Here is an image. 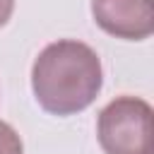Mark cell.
I'll return each mask as SVG.
<instances>
[{
    "mask_svg": "<svg viewBox=\"0 0 154 154\" xmlns=\"http://www.w3.org/2000/svg\"><path fill=\"white\" fill-rule=\"evenodd\" d=\"M103 82L101 60L82 41L48 43L31 67V89L38 106L53 116H72L91 106Z\"/></svg>",
    "mask_w": 154,
    "mask_h": 154,
    "instance_id": "obj_1",
    "label": "cell"
},
{
    "mask_svg": "<svg viewBox=\"0 0 154 154\" xmlns=\"http://www.w3.org/2000/svg\"><path fill=\"white\" fill-rule=\"evenodd\" d=\"M152 106L137 96H118L101 108L96 135L106 154H154Z\"/></svg>",
    "mask_w": 154,
    "mask_h": 154,
    "instance_id": "obj_2",
    "label": "cell"
},
{
    "mask_svg": "<svg viewBox=\"0 0 154 154\" xmlns=\"http://www.w3.org/2000/svg\"><path fill=\"white\" fill-rule=\"evenodd\" d=\"M94 22L116 38L142 41L154 31L152 0H91Z\"/></svg>",
    "mask_w": 154,
    "mask_h": 154,
    "instance_id": "obj_3",
    "label": "cell"
},
{
    "mask_svg": "<svg viewBox=\"0 0 154 154\" xmlns=\"http://www.w3.org/2000/svg\"><path fill=\"white\" fill-rule=\"evenodd\" d=\"M0 154H24L19 135L14 132L12 125H7L2 120H0Z\"/></svg>",
    "mask_w": 154,
    "mask_h": 154,
    "instance_id": "obj_4",
    "label": "cell"
},
{
    "mask_svg": "<svg viewBox=\"0 0 154 154\" xmlns=\"http://www.w3.org/2000/svg\"><path fill=\"white\" fill-rule=\"evenodd\" d=\"M12 10H14V0H0V26L7 24V19L12 17Z\"/></svg>",
    "mask_w": 154,
    "mask_h": 154,
    "instance_id": "obj_5",
    "label": "cell"
}]
</instances>
